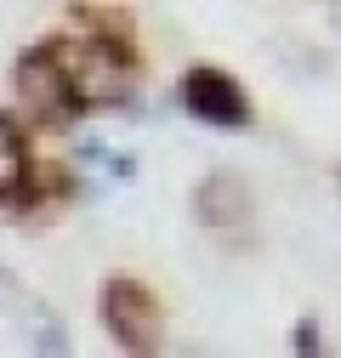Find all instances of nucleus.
Returning a JSON list of instances; mask_svg holds the SVG:
<instances>
[{"instance_id":"1","label":"nucleus","mask_w":341,"mask_h":358,"mask_svg":"<svg viewBox=\"0 0 341 358\" xmlns=\"http://www.w3.org/2000/svg\"><path fill=\"white\" fill-rule=\"evenodd\" d=\"M46 52L57 57L63 80H68V92L80 108H119V103H131L137 92V46L131 40H108V34H57L46 40Z\"/></svg>"},{"instance_id":"2","label":"nucleus","mask_w":341,"mask_h":358,"mask_svg":"<svg viewBox=\"0 0 341 358\" xmlns=\"http://www.w3.org/2000/svg\"><path fill=\"white\" fill-rule=\"evenodd\" d=\"M103 330L114 336V347L119 352H159L165 347V313H159V296L143 285V279H131V273H114V279H103Z\"/></svg>"},{"instance_id":"3","label":"nucleus","mask_w":341,"mask_h":358,"mask_svg":"<svg viewBox=\"0 0 341 358\" xmlns=\"http://www.w3.org/2000/svg\"><path fill=\"white\" fill-rule=\"evenodd\" d=\"M12 85H17V103H23L40 125H68V120L80 114L68 80H63V69H57V57H52L46 46H29V52L17 57Z\"/></svg>"},{"instance_id":"4","label":"nucleus","mask_w":341,"mask_h":358,"mask_svg":"<svg viewBox=\"0 0 341 358\" xmlns=\"http://www.w3.org/2000/svg\"><path fill=\"white\" fill-rule=\"evenodd\" d=\"M182 108L199 120V125H217V131H245L250 125V97L245 85L210 63H194L182 74Z\"/></svg>"},{"instance_id":"5","label":"nucleus","mask_w":341,"mask_h":358,"mask_svg":"<svg viewBox=\"0 0 341 358\" xmlns=\"http://www.w3.org/2000/svg\"><path fill=\"white\" fill-rule=\"evenodd\" d=\"M250 182L233 171H210L205 182L194 188V216L205 222V228H245L250 222Z\"/></svg>"},{"instance_id":"6","label":"nucleus","mask_w":341,"mask_h":358,"mask_svg":"<svg viewBox=\"0 0 341 358\" xmlns=\"http://www.w3.org/2000/svg\"><path fill=\"white\" fill-rule=\"evenodd\" d=\"M29 143H23V131L0 114V205H17L23 194V176H29Z\"/></svg>"},{"instance_id":"7","label":"nucleus","mask_w":341,"mask_h":358,"mask_svg":"<svg viewBox=\"0 0 341 358\" xmlns=\"http://www.w3.org/2000/svg\"><path fill=\"white\" fill-rule=\"evenodd\" d=\"M0 313H17V319H23V313H34V301H29V290L17 285L12 267H0Z\"/></svg>"},{"instance_id":"8","label":"nucleus","mask_w":341,"mask_h":358,"mask_svg":"<svg viewBox=\"0 0 341 358\" xmlns=\"http://www.w3.org/2000/svg\"><path fill=\"white\" fill-rule=\"evenodd\" d=\"M290 347H296V352H302V358H313V352H324V330H319L313 319H302V324H296V330H290Z\"/></svg>"},{"instance_id":"9","label":"nucleus","mask_w":341,"mask_h":358,"mask_svg":"<svg viewBox=\"0 0 341 358\" xmlns=\"http://www.w3.org/2000/svg\"><path fill=\"white\" fill-rule=\"evenodd\" d=\"M330 23H335V29H341V0H330Z\"/></svg>"}]
</instances>
